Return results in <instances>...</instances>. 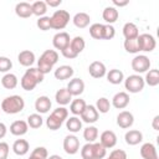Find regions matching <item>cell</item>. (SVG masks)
Returning a JSON list of instances; mask_svg holds the SVG:
<instances>
[{
    "mask_svg": "<svg viewBox=\"0 0 159 159\" xmlns=\"http://www.w3.org/2000/svg\"><path fill=\"white\" fill-rule=\"evenodd\" d=\"M150 60L148 56L145 55H137L132 62H130V66H132V70L137 73V75H140V73H144L147 71L150 70Z\"/></svg>",
    "mask_w": 159,
    "mask_h": 159,
    "instance_id": "obj_6",
    "label": "cell"
},
{
    "mask_svg": "<svg viewBox=\"0 0 159 159\" xmlns=\"http://www.w3.org/2000/svg\"><path fill=\"white\" fill-rule=\"evenodd\" d=\"M71 42V37L66 31H60L52 37V45L56 50L63 51Z\"/></svg>",
    "mask_w": 159,
    "mask_h": 159,
    "instance_id": "obj_9",
    "label": "cell"
},
{
    "mask_svg": "<svg viewBox=\"0 0 159 159\" xmlns=\"http://www.w3.org/2000/svg\"><path fill=\"white\" fill-rule=\"evenodd\" d=\"M51 106H52V102L47 96H40L35 101V109L39 114L47 113L51 109Z\"/></svg>",
    "mask_w": 159,
    "mask_h": 159,
    "instance_id": "obj_16",
    "label": "cell"
},
{
    "mask_svg": "<svg viewBox=\"0 0 159 159\" xmlns=\"http://www.w3.org/2000/svg\"><path fill=\"white\" fill-rule=\"evenodd\" d=\"M70 47L77 53L80 55L84 47H86V42H84V39L82 36H75L73 39H71V42H70Z\"/></svg>",
    "mask_w": 159,
    "mask_h": 159,
    "instance_id": "obj_33",
    "label": "cell"
},
{
    "mask_svg": "<svg viewBox=\"0 0 159 159\" xmlns=\"http://www.w3.org/2000/svg\"><path fill=\"white\" fill-rule=\"evenodd\" d=\"M128 4H129V0H124V1L113 0V5H114V6H119V7H122V6H125V5H128Z\"/></svg>",
    "mask_w": 159,
    "mask_h": 159,
    "instance_id": "obj_53",
    "label": "cell"
},
{
    "mask_svg": "<svg viewBox=\"0 0 159 159\" xmlns=\"http://www.w3.org/2000/svg\"><path fill=\"white\" fill-rule=\"evenodd\" d=\"M66 128L71 133H77L82 129V120L77 116H72L66 119Z\"/></svg>",
    "mask_w": 159,
    "mask_h": 159,
    "instance_id": "obj_32",
    "label": "cell"
},
{
    "mask_svg": "<svg viewBox=\"0 0 159 159\" xmlns=\"http://www.w3.org/2000/svg\"><path fill=\"white\" fill-rule=\"evenodd\" d=\"M36 25H37V27H39L40 30H42V31L50 30V29H51V19H50V16H41V17H39Z\"/></svg>",
    "mask_w": 159,
    "mask_h": 159,
    "instance_id": "obj_42",
    "label": "cell"
},
{
    "mask_svg": "<svg viewBox=\"0 0 159 159\" xmlns=\"http://www.w3.org/2000/svg\"><path fill=\"white\" fill-rule=\"evenodd\" d=\"M81 157L82 159H93V150H92V143H86L81 149Z\"/></svg>",
    "mask_w": 159,
    "mask_h": 159,
    "instance_id": "obj_45",
    "label": "cell"
},
{
    "mask_svg": "<svg viewBox=\"0 0 159 159\" xmlns=\"http://www.w3.org/2000/svg\"><path fill=\"white\" fill-rule=\"evenodd\" d=\"M111 104L117 109H124L129 104V94L127 92L116 93L113 96V98H112V103Z\"/></svg>",
    "mask_w": 159,
    "mask_h": 159,
    "instance_id": "obj_15",
    "label": "cell"
},
{
    "mask_svg": "<svg viewBox=\"0 0 159 159\" xmlns=\"http://www.w3.org/2000/svg\"><path fill=\"white\" fill-rule=\"evenodd\" d=\"M107 159H127V153L123 149H114L111 152Z\"/></svg>",
    "mask_w": 159,
    "mask_h": 159,
    "instance_id": "obj_48",
    "label": "cell"
},
{
    "mask_svg": "<svg viewBox=\"0 0 159 159\" xmlns=\"http://www.w3.org/2000/svg\"><path fill=\"white\" fill-rule=\"evenodd\" d=\"M42 123H43V119H42L41 114H39V113H32L27 117V125L32 129L40 128L42 125Z\"/></svg>",
    "mask_w": 159,
    "mask_h": 159,
    "instance_id": "obj_37",
    "label": "cell"
},
{
    "mask_svg": "<svg viewBox=\"0 0 159 159\" xmlns=\"http://www.w3.org/2000/svg\"><path fill=\"white\" fill-rule=\"evenodd\" d=\"M140 155L143 159H158L157 148L153 143H144L140 147Z\"/></svg>",
    "mask_w": 159,
    "mask_h": 159,
    "instance_id": "obj_22",
    "label": "cell"
},
{
    "mask_svg": "<svg viewBox=\"0 0 159 159\" xmlns=\"http://www.w3.org/2000/svg\"><path fill=\"white\" fill-rule=\"evenodd\" d=\"M29 130V125H27V122L25 120H15L11 123L10 125V133L12 135H16V137H21V135H25Z\"/></svg>",
    "mask_w": 159,
    "mask_h": 159,
    "instance_id": "obj_18",
    "label": "cell"
},
{
    "mask_svg": "<svg viewBox=\"0 0 159 159\" xmlns=\"http://www.w3.org/2000/svg\"><path fill=\"white\" fill-rule=\"evenodd\" d=\"M158 122H159V116H155V117L153 118V123H152V127H153L154 130H159V124H158Z\"/></svg>",
    "mask_w": 159,
    "mask_h": 159,
    "instance_id": "obj_54",
    "label": "cell"
},
{
    "mask_svg": "<svg viewBox=\"0 0 159 159\" xmlns=\"http://www.w3.org/2000/svg\"><path fill=\"white\" fill-rule=\"evenodd\" d=\"M124 140L128 145H137L139 143H142L143 140V133L138 129H130L125 133L124 135Z\"/></svg>",
    "mask_w": 159,
    "mask_h": 159,
    "instance_id": "obj_20",
    "label": "cell"
},
{
    "mask_svg": "<svg viewBox=\"0 0 159 159\" xmlns=\"http://www.w3.org/2000/svg\"><path fill=\"white\" fill-rule=\"evenodd\" d=\"M31 155H34V157H36V158H39V159H47L48 153H47V149H46L45 147H36V148L32 150Z\"/></svg>",
    "mask_w": 159,
    "mask_h": 159,
    "instance_id": "obj_47",
    "label": "cell"
},
{
    "mask_svg": "<svg viewBox=\"0 0 159 159\" xmlns=\"http://www.w3.org/2000/svg\"><path fill=\"white\" fill-rule=\"evenodd\" d=\"M67 91L71 93V96L73 97H78L83 93L84 91V82L81 80V78H72L68 84H67Z\"/></svg>",
    "mask_w": 159,
    "mask_h": 159,
    "instance_id": "obj_11",
    "label": "cell"
},
{
    "mask_svg": "<svg viewBox=\"0 0 159 159\" xmlns=\"http://www.w3.org/2000/svg\"><path fill=\"white\" fill-rule=\"evenodd\" d=\"M58 61V53L55 50H46L37 60V68L43 75L48 73Z\"/></svg>",
    "mask_w": 159,
    "mask_h": 159,
    "instance_id": "obj_2",
    "label": "cell"
},
{
    "mask_svg": "<svg viewBox=\"0 0 159 159\" xmlns=\"http://www.w3.org/2000/svg\"><path fill=\"white\" fill-rule=\"evenodd\" d=\"M52 114L55 117H57L61 122H65L68 118V109L65 108V107H58V108H56V109L52 111Z\"/></svg>",
    "mask_w": 159,
    "mask_h": 159,
    "instance_id": "obj_44",
    "label": "cell"
},
{
    "mask_svg": "<svg viewBox=\"0 0 159 159\" xmlns=\"http://www.w3.org/2000/svg\"><path fill=\"white\" fill-rule=\"evenodd\" d=\"M94 107H96V109L98 111V113L104 114V113H108V112H109V109H111V102H109L108 98L101 97V98L97 99Z\"/></svg>",
    "mask_w": 159,
    "mask_h": 159,
    "instance_id": "obj_36",
    "label": "cell"
},
{
    "mask_svg": "<svg viewBox=\"0 0 159 159\" xmlns=\"http://www.w3.org/2000/svg\"><path fill=\"white\" fill-rule=\"evenodd\" d=\"M88 72L93 78H102L106 76L107 73V68L104 66L103 62L101 61H93L89 66H88Z\"/></svg>",
    "mask_w": 159,
    "mask_h": 159,
    "instance_id": "obj_13",
    "label": "cell"
},
{
    "mask_svg": "<svg viewBox=\"0 0 159 159\" xmlns=\"http://www.w3.org/2000/svg\"><path fill=\"white\" fill-rule=\"evenodd\" d=\"M86 102H84V99H82V98H76V99H72L71 101V104H70V111H71V113L73 114V116H81L82 114V112L84 111V108H86Z\"/></svg>",
    "mask_w": 159,
    "mask_h": 159,
    "instance_id": "obj_30",
    "label": "cell"
},
{
    "mask_svg": "<svg viewBox=\"0 0 159 159\" xmlns=\"http://www.w3.org/2000/svg\"><path fill=\"white\" fill-rule=\"evenodd\" d=\"M43 77H45V75L42 72H40V70L37 67H29V70H26V72L21 77L20 84H21L22 89L32 91V89H35V87L39 83H41L43 81Z\"/></svg>",
    "mask_w": 159,
    "mask_h": 159,
    "instance_id": "obj_1",
    "label": "cell"
},
{
    "mask_svg": "<svg viewBox=\"0 0 159 159\" xmlns=\"http://www.w3.org/2000/svg\"><path fill=\"white\" fill-rule=\"evenodd\" d=\"M63 150L68 155L77 154L78 150H80V139L73 134L66 135L65 139H63Z\"/></svg>",
    "mask_w": 159,
    "mask_h": 159,
    "instance_id": "obj_8",
    "label": "cell"
},
{
    "mask_svg": "<svg viewBox=\"0 0 159 159\" xmlns=\"http://www.w3.org/2000/svg\"><path fill=\"white\" fill-rule=\"evenodd\" d=\"M35 60H36L35 53L32 51H30V50H24L17 55V61L24 67H31L34 65Z\"/></svg>",
    "mask_w": 159,
    "mask_h": 159,
    "instance_id": "obj_17",
    "label": "cell"
},
{
    "mask_svg": "<svg viewBox=\"0 0 159 159\" xmlns=\"http://www.w3.org/2000/svg\"><path fill=\"white\" fill-rule=\"evenodd\" d=\"M89 35L94 40H102V36H103V24H99V22L92 24L89 26Z\"/></svg>",
    "mask_w": 159,
    "mask_h": 159,
    "instance_id": "obj_39",
    "label": "cell"
},
{
    "mask_svg": "<svg viewBox=\"0 0 159 159\" xmlns=\"http://www.w3.org/2000/svg\"><path fill=\"white\" fill-rule=\"evenodd\" d=\"M47 159H62V157H60V155H57V154H53V155L47 157Z\"/></svg>",
    "mask_w": 159,
    "mask_h": 159,
    "instance_id": "obj_55",
    "label": "cell"
},
{
    "mask_svg": "<svg viewBox=\"0 0 159 159\" xmlns=\"http://www.w3.org/2000/svg\"><path fill=\"white\" fill-rule=\"evenodd\" d=\"M12 67V62L6 56H0V72L7 73Z\"/></svg>",
    "mask_w": 159,
    "mask_h": 159,
    "instance_id": "obj_43",
    "label": "cell"
},
{
    "mask_svg": "<svg viewBox=\"0 0 159 159\" xmlns=\"http://www.w3.org/2000/svg\"><path fill=\"white\" fill-rule=\"evenodd\" d=\"M72 21H73V25H75L76 27H78V29H84V27H87V26L89 25L91 17H89V15H88L87 12H77V14L73 16Z\"/></svg>",
    "mask_w": 159,
    "mask_h": 159,
    "instance_id": "obj_26",
    "label": "cell"
},
{
    "mask_svg": "<svg viewBox=\"0 0 159 159\" xmlns=\"http://www.w3.org/2000/svg\"><path fill=\"white\" fill-rule=\"evenodd\" d=\"M92 150H93V159H103L107 155V149L99 142L92 143Z\"/></svg>",
    "mask_w": 159,
    "mask_h": 159,
    "instance_id": "obj_38",
    "label": "cell"
},
{
    "mask_svg": "<svg viewBox=\"0 0 159 159\" xmlns=\"http://www.w3.org/2000/svg\"><path fill=\"white\" fill-rule=\"evenodd\" d=\"M25 107V101L19 94H12L2 99L1 102V109L6 114H16L20 113Z\"/></svg>",
    "mask_w": 159,
    "mask_h": 159,
    "instance_id": "obj_3",
    "label": "cell"
},
{
    "mask_svg": "<svg viewBox=\"0 0 159 159\" xmlns=\"http://www.w3.org/2000/svg\"><path fill=\"white\" fill-rule=\"evenodd\" d=\"M83 138L87 143H94L98 138V128L94 125H89L83 129Z\"/></svg>",
    "mask_w": 159,
    "mask_h": 159,
    "instance_id": "obj_34",
    "label": "cell"
},
{
    "mask_svg": "<svg viewBox=\"0 0 159 159\" xmlns=\"http://www.w3.org/2000/svg\"><path fill=\"white\" fill-rule=\"evenodd\" d=\"M17 83H19V80H17L16 75H14L11 72L5 73L2 76V78H1V84L6 89H14V88H16Z\"/></svg>",
    "mask_w": 159,
    "mask_h": 159,
    "instance_id": "obj_29",
    "label": "cell"
},
{
    "mask_svg": "<svg viewBox=\"0 0 159 159\" xmlns=\"http://www.w3.org/2000/svg\"><path fill=\"white\" fill-rule=\"evenodd\" d=\"M73 73H75V71H73V68L71 67V66H68V65H62V66H60V67H57L56 70H55V78L56 80H60V81H65V80H68V78H71L72 76H73Z\"/></svg>",
    "mask_w": 159,
    "mask_h": 159,
    "instance_id": "obj_19",
    "label": "cell"
},
{
    "mask_svg": "<svg viewBox=\"0 0 159 159\" xmlns=\"http://www.w3.org/2000/svg\"><path fill=\"white\" fill-rule=\"evenodd\" d=\"M29 159H39V158H36V157H34V155H31V154H30V157H29Z\"/></svg>",
    "mask_w": 159,
    "mask_h": 159,
    "instance_id": "obj_56",
    "label": "cell"
},
{
    "mask_svg": "<svg viewBox=\"0 0 159 159\" xmlns=\"http://www.w3.org/2000/svg\"><path fill=\"white\" fill-rule=\"evenodd\" d=\"M124 50L128 52V53H138L139 52V48H138V43H137V39H133V40H124Z\"/></svg>",
    "mask_w": 159,
    "mask_h": 159,
    "instance_id": "obj_41",
    "label": "cell"
},
{
    "mask_svg": "<svg viewBox=\"0 0 159 159\" xmlns=\"http://www.w3.org/2000/svg\"><path fill=\"white\" fill-rule=\"evenodd\" d=\"M62 123L63 122H61L57 117H55L52 113L47 117V119H46V125H47V128L50 129V130H57V129H60L61 128V125H62Z\"/></svg>",
    "mask_w": 159,
    "mask_h": 159,
    "instance_id": "obj_40",
    "label": "cell"
},
{
    "mask_svg": "<svg viewBox=\"0 0 159 159\" xmlns=\"http://www.w3.org/2000/svg\"><path fill=\"white\" fill-rule=\"evenodd\" d=\"M10 147L6 142H0V159H7Z\"/></svg>",
    "mask_w": 159,
    "mask_h": 159,
    "instance_id": "obj_49",
    "label": "cell"
},
{
    "mask_svg": "<svg viewBox=\"0 0 159 159\" xmlns=\"http://www.w3.org/2000/svg\"><path fill=\"white\" fill-rule=\"evenodd\" d=\"M99 143L106 149L113 148L117 144V135H116V133L113 130H104V132H102L101 137H99Z\"/></svg>",
    "mask_w": 159,
    "mask_h": 159,
    "instance_id": "obj_14",
    "label": "cell"
},
{
    "mask_svg": "<svg viewBox=\"0 0 159 159\" xmlns=\"http://www.w3.org/2000/svg\"><path fill=\"white\" fill-rule=\"evenodd\" d=\"M133 123H134V117L129 111H122L117 116V125L123 129L130 128Z\"/></svg>",
    "mask_w": 159,
    "mask_h": 159,
    "instance_id": "obj_12",
    "label": "cell"
},
{
    "mask_svg": "<svg viewBox=\"0 0 159 159\" xmlns=\"http://www.w3.org/2000/svg\"><path fill=\"white\" fill-rule=\"evenodd\" d=\"M102 17L107 22V25H112L113 22H116L118 20L119 12L114 6H107L102 12Z\"/></svg>",
    "mask_w": 159,
    "mask_h": 159,
    "instance_id": "obj_24",
    "label": "cell"
},
{
    "mask_svg": "<svg viewBox=\"0 0 159 159\" xmlns=\"http://www.w3.org/2000/svg\"><path fill=\"white\" fill-rule=\"evenodd\" d=\"M106 77H107V81L112 84H120L124 81V75L118 68L109 70V72L106 73Z\"/></svg>",
    "mask_w": 159,
    "mask_h": 159,
    "instance_id": "obj_28",
    "label": "cell"
},
{
    "mask_svg": "<svg viewBox=\"0 0 159 159\" xmlns=\"http://www.w3.org/2000/svg\"><path fill=\"white\" fill-rule=\"evenodd\" d=\"M31 9H32V15H36L39 17L45 16L46 11H47V5L45 1H35L34 4H31Z\"/></svg>",
    "mask_w": 159,
    "mask_h": 159,
    "instance_id": "obj_35",
    "label": "cell"
},
{
    "mask_svg": "<svg viewBox=\"0 0 159 159\" xmlns=\"http://www.w3.org/2000/svg\"><path fill=\"white\" fill-rule=\"evenodd\" d=\"M144 83H147L150 87H155L159 84V70L153 68L145 72V78H144Z\"/></svg>",
    "mask_w": 159,
    "mask_h": 159,
    "instance_id": "obj_31",
    "label": "cell"
},
{
    "mask_svg": "<svg viewBox=\"0 0 159 159\" xmlns=\"http://www.w3.org/2000/svg\"><path fill=\"white\" fill-rule=\"evenodd\" d=\"M123 36L125 40H133L139 36L138 26L133 22H125L123 26Z\"/></svg>",
    "mask_w": 159,
    "mask_h": 159,
    "instance_id": "obj_25",
    "label": "cell"
},
{
    "mask_svg": "<svg viewBox=\"0 0 159 159\" xmlns=\"http://www.w3.org/2000/svg\"><path fill=\"white\" fill-rule=\"evenodd\" d=\"M61 53H62V56L63 57H66V58H68V60H72V58H76L78 55L70 47V45L63 50V51H61Z\"/></svg>",
    "mask_w": 159,
    "mask_h": 159,
    "instance_id": "obj_50",
    "label": "cell"
},
{
    "mask_svg": "<svg viewBox=\"0 0 159 159\" xmlns=\"http://www.w3.org/2000/svg\"><path fill=\"white\" fill-rule=\"evenodd\" d=\"M51 19V29L53 30H63L67 24L70 22V12L66 10H56L52 16H50Z\"/></svg>",
    "mask_w": 159,
    "mask_h": 159,
    "instance_id": "obj_4",
    "label": "cell"
},
{
    "mask_svg": "<svg viewBox=\"0 0 159 159\" xmlns=\"http://www.w3.org/2000/svg\"><path fill=\"white\" fill-rule=\"evenodd\" d=\"M80 117H81L82 122L88 123V124H92V123H96V122L98 120L99 113H98V111L96 109L94 106H92V104H87L86 108H84V111L82 112V114H81Z\"/></svg>",
    "mask_w": 159,
    "mask_h": 159,
    "instance_id": "obj_10",
    "label": "cell"
},
{
    "mask_svg": "<svg viewBox=\"0 0 159 159\" xmlns=\"http://www.w3.org/2000/svg\"><path fill=\"white\" fill-rule=\"evenodd\" d=\"M145 83L140 75H130L124 80V87L129 93H139L143 91Z\"/></svg>",
    "mask_w": 159,
    "mask_h": 159,
    "instance_id": "obj_5",
    "label": "cell"
},
{
    "mask_svg": "<svg viewBox=\"0 0 159 159\" xmlns=\"http://www.w3.org/2000/svg\"><path fill=\"white\" fill-rule=\"evenodd\" d=\"M137 43H138L139 51H144V52H152L155 48V46H157L155 39L150 34H142V35H139L137 37Z\"/></svg>",
    "mask_w": 159,
    "mask_h": 159,
    "instance_id": "obj_7",
    "label": "cell"
},
{
    "mask_svg": "<svg viewBox=\"0 0 159 159\" xmlns=\"http://www.w3.org/2000/svg\"><path fill=\"white\" fill-rule=\"evenodd\" d=\"M29 150H30V144L25 139H16L12 144V152L19 157L26 155L29 153Z\"/></svg>",
    "mask_w": 159,
    "mask_h": 159,
    "instance_id": "obj_21",
    "label": "cell"
},
{
    "mask_svg": "<svg viewBox=\"0 0 159 159\" xmlns=\"http://www.w3.org/2000/svg\"><path fill=\"white\" fill-rule=\"evenodd\" d=\"M6 132H7L6 125H5L2 122H0V139H2V138L6 135Z\"/></svg>",
    "mask_w": 159,
    "mask_h": 159,
    "instance_id": "obj_52",
    "label": "cell"
},
{
    "mask_svg": "<svg viewBox=\"0 0 159 159\" xmlns=\"http://www.w3.org/2000/svg\"><path fill=\"white\" fill-rule=\"evenodd\" d=\"M45 2L50 7H56V6H58V5L62 4V0H46Z\"/></svg>",
    "mask_w": 159,
    "mask_h": 159,
    "instance_id": "obj_51",
    "label": "cell"
},
{
    "mask_svg": "<svg viewBox=\"0 0 159 159\" xmlns=\"http://www.w3.org/2000/svg\"><path fill=\"white\" fill-rule=\"evenodd\" d=\"M55 99H56V102H57L61 107H65L66 104L71 103L72 96H71V93L67 91V88H60V89L56 92V94H55Z\"/></svg>",
    "mask_w": 159,
    "mask_h": 159,
    "instance_id": "obj_27",
    "label": "cell"
},
{
    "mask_svg": "<svg viewBox=\"0 0 159 159\" xmlns=\"http://www.w3.org/2000/svg\"><path fill=\"white\" fill-rule=\"evenodd\" d=\"M116 35V30L112 25H103V36L102 40H112Z\"/></svg>",
    "mask_w": 159,
    "mask_h": 159,
    "instance_id": "obj_46",
    "label": "cell"
},
{
    "mask_svg": "<svg viewBox=\"0 0 159 159\" xmlns=\"http://www.w3.org/2000/svg\"><path fill=\"white\" fill-rule=\"evenodd\" d=\"M15 14L19 16V17H22V19H27L32 15V9H31V4L26 2V1H21V2H17L16 6H15Z\"/></svg>",
    "mask_w": 159,
    "mask_h": 159,
    "instance_id": "obj_23",
    "label": "cell"
}]
</instances>
